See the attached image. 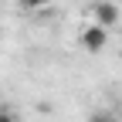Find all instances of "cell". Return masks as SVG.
<instances>
[{
  "label": "cell",
  "instance_id": "cell-1",
  "mask_svg": "<svg viewBox=\"0 0 122 122\" xmlns=\"http://www.w3.org/2000/svg\"><path fill=\"white\" fill-rule=\"evenodd\" d=\"M92 17H95L98 27L112 30V27L119 24V7L112 4V0H95V4H92Z\"/></svg>",
  "mask_w": 122,
  "mask_h": 122
},
{
  "label": "cell",
  "instance_id": "cell-2",
  "mask_svg": "<svg viewBox=\"0 0 122 122\" xmlns=\"http://www.w3.org/2000/svg\"><path fill=\"white\" fill-rule=\"evenodd\" d=\"M105 44H109V30H105V27L88 24V27L81 30V48H85V51L95 54V51H102V48H105Z\"/></svg>",
  "mask_w": 122,
  "mask_h": 122
},
{
  "label": "cell",
  "instance_id": "cell-3",
  "mask_svg": "<svg viewBox=\"0 0 122 122\" xmlns=\"http://www.w3.org/2000/svg\"><path fill=\"white\" fill-rule=\"evenodd\" d=\"M48 4H51V0H20V7H24V10H44Z\"/></svg>",
  "mask_w": 122,
  "mask_h": 122
},
{
  "label": "cell",
  "instance_id": "cell-4",
  "mask_svg": "<svg viewBox=\"0 0 122 122\" xmlns=\"http://www.w3.org/2000/svg\"><path fill=\"white\" fill-rule=\"evenodd\" d=\"M88 122H115V119H112V112L98 109V112H92V115H88Z\"/></svg>",
  "mask_w": 122,
  "mask_h": 122
},
{
  "label": "cell",
  "instance_id": "cell-5",
  "mask_svg": "<svg viewBox=\"0 0 122 122\" xmlns=\"http://www.w3.org/2000/svg\"><path fill=\"white\" fill-rule=\"evenodd\" d=\"M0 122H20V119H17L14 109H4V105H0Z\"/></svg>",
  "mask_w": 122,
  "mask_h": 122
}]
</instances>
